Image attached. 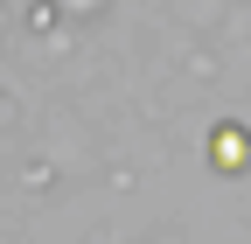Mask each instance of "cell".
Segmentation results:
<instances>
[{"mask_svg": "<svg viewBox=\"0 0 251 244\" xmlns=\"http://www.w3.org/2000/svg\"><path fill=\"white\" fill-rule=\"evenodd\" d=\"M209 161L224 168V174H244V168H251V133H244V126H216V133H209Z\"/></svg>", "mask_w": 251, "mask_h": 244, "instance_id": "cell-1", "label": "cell"}]
</instances>
